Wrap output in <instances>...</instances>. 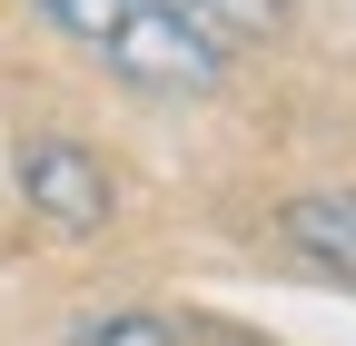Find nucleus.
<instances>
[{"instance_id": "nucleus-3", "label": "nucleus", "mask_w": 356, "mask_h": 346, "mask_svg": "<svg viewBox=\"0 0 356 346\" xmlns=\"http://www.w3.org/2000/svg\"><path fill=\"white\" fill-rule=\"evenodd\" d=\"M277 228L307 247V257H327V267L356 277V188H317V198H287L277 208Z\"/></svg>"}, {"instance_id": "nucleus-8", "label": "nucleus", "mask_w": 356, "mask_h": 346, "mask_svg": "<svg viewBox=\"0 0 356 346\" xmlns=\"http://www.w3.org/2000/svg\"><path fill=\"white\" fill-rule=\"evenodd\" d=\"M159 10H198V0H159Z\"/></svg>"}, {"instance_id": "nucleus-5", "label": "nucleus", "mask_w": 356, "mask_h": 346, "mask_svg": "<svg viewBox=\"0 0 356 346\" xmlns=\"http://www.w3.org/2000/svg\"><path fill=\"white\" fill-rule=\"evenodd\" d=\"M40 10H50V20H60L70 40H89V50H99V40H109V30L129 20V0H40Z\"/></svg>"}, {"instance_id": "nucleus-4", "label": "nucleus", "mask_w": 356, "mask_h": 346, "mask_svg": "<svg viewBox=\"0 0 356 346\" xmlns=\"http://www.w3.org/2000/svg\"><path fill=\"white\" fill-rule=\"evenodd\" d=\"M70 346H178V327L168 317H89Z\"/></svg>"}, {"instance_id": "nucleus-6", "label": "nucleus", "mask_w": 356, "mask_h": 346, "mask_svg": "<svg viewBox=\"0 0 356 346\" xmlns=\"http://www.w3.org/2000/svg\"><path fill=\"white\" fill-rule=\"evenodd\" d=\"M208 20H228V30H267V20H287L297 0H198Z\"/></svg>"}, {"instance_id": "nucleus-2", "label": "nucleus", "mask_w": 356, "mask_h": 346, "mask_svg": "<svg viewBox=\"0 0 356 346\" xmlns=\"http://www.w3.org/2000/svg\"><path fill=\"white\" fill-rule=\"evenodd\" d=\"M20 198H30V218H40V228H60V238L109 228V208H119L109 168L89 158L79 139H30V149H20Z\"/></svg>"}, {"instance_id": "nucleus-7", "label": "nucleus", "mask_w": 356, "mask_h": 346, "mask_svg": "<svg viewBox=\"0 0 356 346\" xmlns=\"http://www.w3.org/2000/svg\"><path fill=\"white\" fill-rule=\"evenodd\" d=\"M188 346H257V336H238V327H218V317H198V327H188Z\"/></svg>"}, {"instance_id": "nucleus-1", "label": "nucleus", "mask_w": 356, "mask_h": 346, "mask_svg": "<svg viewBox=\"0 0 356 346\" xmlns=\"http://www.w3.org/2000/svg\"><path fill=\"white\" fill-rule=\"evenodd\" d=\"M99 60L149 79V90H218V69H228L218 30L198 10H159V0H129V20L99 40Z\"/></svg>"}]
</instances>
